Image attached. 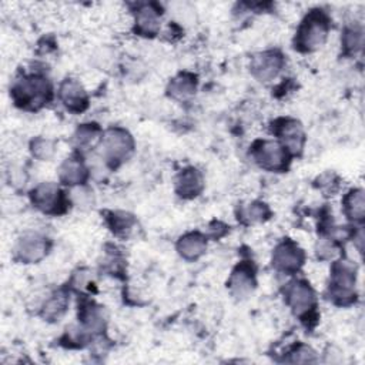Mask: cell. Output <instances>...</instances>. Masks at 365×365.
Returning a JSON list of instances; mask_svg holds the SVG:
<instances>
[{
	"mask_svg": "<svg viewBox=\"0 0 365 365\" xmlns=\"http://www.w3.org/2000/svg\"><path fill=\"white\" fill-rule=\"evenodd\" d=\"M101 137L103 134L97 124H93V123L81 124L73 134V144L78 150H88L98 140H101Z\"/></svg>",
	"mask_w": 365,
	"mask_h": 365,
	"instance_id": "7402d4cb",
	"label": "cell"
},
{
	"mask_svg": "<svg viewBox=\"0 0 365 365\" xmlns=\"http://www.w3.org/2000/svg\"><path fill=\"white\" fill-rule=\"evenodd\" d=\"M204 188V178L201 171L194 167H187L175 177V192L185 200L195 198Z\"/></svg>",
	"mask_w": 365,
	"mask_h": 365,
	"instance_id": "9a60e30c",
	"label": "cell"
},
{
	"mask_svg": "<svg viewBox=\"0 0 365 365\" xmlns=\"http://www.w3.org/2000/svg\"><path fill=\"white\" fill-rule=\"evenodd\" d=\"M356 268L349 259H339L332 264L328 285V298L336 305H351L355 301Z\"/></svg>",
	"mask_w": 365,
	"mask_h": 365,
	"instance_id": "3957f363",
	"label": "cell"
},
{
	"mask_svg": "<svg viewBox=\"0 0 365 365\" xmlns=\"http://www.w3.org/2000/svg\"><path fill=\"white\" fill-rule=\"evenodd\" d=\"M315 251H317L318 258H321V259H331V258H334V255L336 254L335 241L331 240L329 237L319 238Z\"/></svg>",
	"mask_w": 365,
	"mask_h": 365,
	"instance_id": "83f0119b",
	"label": "cell"
},
{
	"mask_svg": "<svg viewBox=\"0 0 365 365\" xmlns=\"http://www.w3.org/2000/svg\"><path fill=\"white\" fill-rule=\"evenodd\" d=\"M305 261L304 251L291 240L281 241L272 252V267L282 274L291 275L301 269Z\"/></svg>",
	"mask_w": 365,
	"mask_h": 365,
	"instance_id": "30bf717a",
	"label": "cell"
},
{
	"mask_svg": "<svg viewBox=\"0 0 365 365\" xmlns=\"http://www.w3.org/2000/svg\"><path fill=\"white\" fill-rule=\"evenodd\" d=\"M68 295L66 291L60 289L50 295L41 305V317L47 321H58L67 311Z\"/></svg>",
	"mask_w": 365,
	"mask_h": 365,
	"instance_id": "ffe728a7",
	"label": "cell"
},
{
	"mask_svg": "<svg viewBox=\"0 0 365 365\" xmlns=\"http://www.w3.org/2000/svg\"><path fill=\"white\" fill-rule=\"evenodd\" d=\"M225 232H227V225H224V224L220 222V221H214V222L210 225V228H208V234H210V237H212V238H220V237H222Z\"/></svg>",
	"mask_w": 365,
	"mask_h": 365,
	"instance_id": "f1b7e54d",
	"label": "cell"
},
{
	"mask_svg": "<svg viewBox=\"0 0 365 365\" xmlns=\"http://www.w3.org/2000/svg\"><path fill=\"white\" fill-rule=\"evenodd\" d=\"M284 67V56L278 50H265L251 58L250 70L258 81L274 80Z\"/></svg>",
	"mask_w": 365,
	"mask_h": 365,
	"instance_id": "8fae6325",
	"label": "cell"
},
{
	"mask_svg": "<svg viewBox=\"0 0 365 365\" xmlns=\"http://www.w3.org/2000/svg\"><path fill=\"white\" fill-rule=\"evenodd\" d=\"M284 297L295 317H299L301 319H311V317L315 314L317 295L307 281L294 279L287 284Z\"/></svg>",
	"mask_w": 365,
	"mask_h": 365,
	"instance_id": "8992f818",
	"label": "cell"
},
{
	"mask_svg": "<svg viewBox=\"0 0 365 365\" xmlns=\"http://www.w3.org/2000/svg\"><path fill=\"white\" fill-rule=\"evenodd\" d=\"M341 44H342V50L346 56H352V54L358 53L364 44V31H362L361 26L354 24V26L345 27V30L342 33Z\"/></svg>",
	"mask_w": 365,
	"mask_h": 365,
	"instance_id": "cb8c5ba5",
	"label": "cell"
},
{
	"mask_svg": "<svg viewBox=\"0 0 365 365\" xmlns=\"http://www.w3.org/2000/svg\"><path fill=\"white\" fill-rule=\"evenodd\" d=\"M251 157L267 171H285L291 161V154L275 140L255 141L251 148Z\"/></svg>",
	"mask_w": 365,
	"mask_h": 365,
	"instance_id": "5b68a950",
	"label": "cell"
},
{
	"mask_svg": "<svg viewBox=\"0 0 365 365\" xmlns=\"http://www.w3.org/2000/svg\"><path fill=\"white\" fill-rule=\"evenodd\" d=\"M161 11L154 3H143L134 11V30L143 37H154L160 31Z\"/></svg>",
	"mask_w": 365,
	"mask_h": 365,
	"instance_id": "7c38bea8",
	"label": "cell"
},
{
	"mask_svg": "<svg viewBox=\"0 0 365 365\" xmlns=\"http://www.w3.org/2000/svg\"><path fill=\"white\" fill-rule=\"evenodd\" d=\"M175 248L181 258L187 261H195L207 250V237L197 231L187 232L178 238Z\"/></svg>",
	"mask_w": 365,
	"mask_h": 365,
	"instance_id": "e0dca14e",
	"label": "cell"
},
{
	"mask_svg": "<svg viewBox=\"0 0 365 365\" xmlns=\"http://www.w3.org/2000/svg\"><path fill=\"white\" fill-rule=\"evenodd\" d=\"M78 319L81 324V329L91 335L103 332L106 328V315L100 305H96L94 302H86L81 305L78 311Z\"/></svg>",
	"mask_w": 365,
	"mask_h": 365,
	"instance_id": "ac0fdd59",
	"label": "cell"
},
{
	"mask_svg": "<svg viewBox=\"0 0 365 365\" xmlns=\"http://www.w3.org/2000/svg\"><path fill=\"white\" fill-rule=\"evenodd\" d=\"M56 145L54 141L44 138V137H36L30 143V153L33 157H36L40 161L50 160L54 155Z\"/></svg>",
	"mask_w": 365,
	"mask_h": 365,
	"instance_id": "484cf974",
	"label": "cell"
},
{
	"mask_svg": "<svg viewBox=\"0 0 365 365\" xmlns=\"http://www.w3.org/2000/svg\"><path fill=\"white\" fill-rule=\"evenodd\" d=\"M48 240L36 231H27L19 237L14 245V255L23 264H34L48 252Z\"/></svg>",
	"mask_w": 365,
	"mask_h": 365,
	"instance_id": "ba28073f",
	"label": "cell"
},
{
	"mask_svg": "<svg viewBox=\"0 0 365 365\" xmlns=\"http://www.w3.org/2000/svg\"><path fill=\"white\" fill-rule=\"evenodd\" d=\"M289 358L287 359L288 362H315V352L307 346V345H297L289 354Z\"/></svg>",
	"mask_w": 365,
	"mask_h": 365,
	"instance_id": "4316f807",
	"label": "cell"
},
{
	"mask_svg": "<svg viewBox=\"0 0 365 365\" xmlns=\"http://www.w3.org/2000/svg\"><path fill=\"white\" fill-rule=\"evenodd\" d=\"M58 98L63 106L71 113H81L88 106V97L86 90L78 81L73 78H66L61 81L58 87Z\"/></svg>",
	"mask_w": 365,
	"mask_h": 365,
	"instance_id": "5bb4252c",
	"label": "cell"
},
{
	"mask_svg": "<svg viewBox=\"0 0 365 365\" xmlns=\"http://www.w3.org/2000/svg\"><path fill=\"white\" fill-rule=\"evenodd\" d=\"M272 133L278 141L285 147L291 155H297L302 151L305 143V134L302 125L295 118H278L272 123Z\"/></svg>",
	"mask_w": 365,
	"mask_h": 365,
	"instance_id": "9c48e42d",
	"label": "cell"
},
{
	"mask_svg": "<svg viewBox=\"0 0 365 365\" xmlns=\"http://www.w3.org/2000/svg\"><path fill=\"white\" fill-rule=\"evenodd\" d=\"M269 215L271 211L267 204L261 201H254L241 210L238 218H241L245 224H254L267 220Z\"/></svg>",
	"mask_w": 365,
	"mask_h": 365,
	"instance_id": "d4e9b609",
	"label": "cell"
},
{
	"mask_svg": "<svg viewBox=\"0 0 365 365\" xmlns=\"http://www.w3.org/2000/svg\"><path fill=\"white\" fill-rule=\"evenodd\" d=\"M195 90H197V78L191 73H180L170 81L167 87L168 96L175 100H185L191 97L195 93Z\"/></svg>",
	"mask_w": 365,
	"mask_h": 365,
	"instance_id": "d6986e66",
	"label": "cell"
},
{
	"mask_svg": "<svg viewBox=\"0 0 365 365\" xmlns=\"http://www.w3.org/2000/svg\"><path fill=\"white\" fill-rule=\"evenodd\" d=\"M31 204L44 214H63L70 202L66 192L54 182H41L30 191Z\"/></svg>",
	"mask_w": 365,
	"mask_h": 365,
	"instance_id": "52a82bcc",
	"label": "cell"
},
{
	"mask_svg": "<svg viewBox=\"0 0 365 365\" xmlns=\"http://www.w3.org/2000/svg\"><path fill=\"white\" fill-rule=\"evenodd\" d=\"M107 224L117 237H128L135 224V218L125 211H111L107 214Z\"/></svg>",
	"mask_w": 365,
	"mask_h": 365,
	"instance_id": "603a6c76",
	"label": "cell"
},
{
	"mask_svg": "<svg viewBox=\"0 0 365 365\" xmlns=\"http://www.w3.org/2000/svg\"><path fill=\"white\" fill-rule=\"evenodd\" d=\"M88 170L78 157L66 158L58 167V180L61 184L68 187H77L86 182Z\"/></svg>",
	"mask_w": 365,
	"mask_h": 365,
	"instance_id": "2e32d148",
	"label": "cell"
},
{
	"mask_svg": "<svg viewBox=\"0 0 365 365\" xmlns=\"http://www.w3.org/2000/svg\"><path fill=\"white\" fill-rule=\"evenodd\" d=\"M255 268L250 262H240L231 272L228 288L235 298H247L255 288Z\"/></svg>",
	"mask_w": 365,
	"mask_h": 365,
	"instance_id": "4fadbf2b",
	"label": "cell"
},
{
	"mask_svg": "<svg viewBox=\"0 0 365 365\" xmlns=\"http://www.w3.org/2000/svg\"><path fill=\"white\" fill-rule=\"evenodd\" d=\"M344 212L354 222H362L365 212V201L364 191L361 188H354L348 194H345L344 201Z\"/></svg>",
	"mask_w": 365,
	"mask_h": 365,
	"instance_id": "44dd1931",
	"label": "cell"
},
{
	"mask_svg": "<svg viewBox=\"0 0 365 365\" xmlns=\"http://www.w3.org/2000/svg\"><path fill=\"white\" fill-rule=\"evenodd\" d=\"M134 151L131 134L120 127L108 128L101 137V157L104 163L115 168L130 158Z\"/></svg>",
	"mask_w": 365,
	"mask_h": 365,
	"instance_id": "277c9868",
	"label": "cell"
},
{
	"mask_svg": "<svg viewBox=\"0 0 365 365\" xmlns=\"http://www.w3.org/2000/svg\"><path fill=\"white\" fill-rule=\"evenodd\" d=\"M329 17L321 9H314L301 20L295 38L294 47L301 53H311L319 48L329 33Z\"/></svg>",
	"mask_w": 365,
	"mask_h": 365,
	"instance_id": "7a4b0ae2",
	"label": "cell"
},
{
	"mask_svg": "<svg viewBox=\"0 0 365 365\" xmlns=\"http://www.w3.org/2000/svg\"><path fill=\"white\" fill-rule=\"evenodd\" d=\"M10 94L17 107L36 111L51 100L53 87L44 74L31 73L17 78L10 88Z\"/></svg>",
	"mask_w": 365,
	"mask_h": 365,
	"instance_id": "6da1fadb",
	"label": "cell"
}]
</instances>
